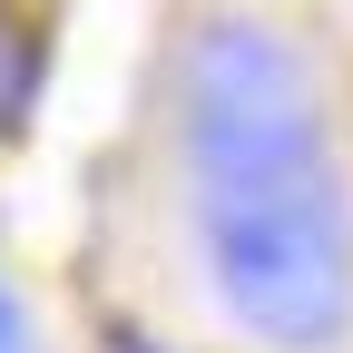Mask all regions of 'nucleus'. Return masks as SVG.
Here are the masks:
<instances>
[{
	"label": "nucleus",
	"mask_w": 353,
	"mask_h": 353,
	"mask_svg": "<svg viewBox=\"0 0 353 353\" xmlns=\"http://www.w3.org/2000/svg\"><path fill=\"white\" fill-rule=\"evenodd\" d=\"M187 157L226 304L265 343L324 353L353 314V216L314 128V79L285 39L216 20L187 50Z\"/></svg>",
	"instance_id": "nucleus-1"
},
{
	"label": "nucleus",
	"mask_w": 353,
	"mask_h": 353,
	"mask_svg": "<svg viewBox=\"0 0 353 353\" xmlns=\"http://www.w3.org/2000/svg\"><path fill=\"white\" fill-rule=\"evenodd\" d=\"M30 88H39V39L20 30V10H0V138L30 118Z\"/></svg>",
	"instance_id": "nucleus-2"
},
{
	"label": "nucleus",
	"mask_w": 353,
	"mask_h": 353,
	"mask_svg": "<svg viewBox=\"0 0 353 353\" xmlns=\"http://www.w3.org/2000/svg\"><path fill=\"white\" fill-rule=\"evenodd\" d=\"M0 353H39V343H30V314L10 304V285H0Z\"/></svg>",
	"instance_id": "nucleus-3"
}]
</instances>
